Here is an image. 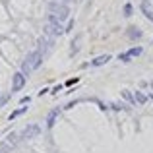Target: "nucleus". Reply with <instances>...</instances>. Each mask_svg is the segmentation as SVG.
Wrapping results in <instances>:
<instances>
[{
  "label": "nucleus",
  "instance_id": "obj_7",
  "mask_svg": "<svg viewBox=\"0 0 153 153\" xmlns=\"http://www.w3.org/2000/svg\"><path fill=\"white\" fill-rule=\"evenodd\" d=\"M52 43H54V37H51V35L41 37V39H39V51H41V52H47L52 47Z\"/></svg>",
  "mask_w": 153,
  "mask_h": 153
},
{
  "label": "nucleus",
  "instance_id": "obj_9",
  "mask_svg": "<svg viewBox=\"0 0 153 153\" xmlns=\"http://www.w3.org/2000/svg\"><path fill=\"white\" fill-rule=\"evenodd\" d=\"M134 97H136V103H138V105H143V103L147 101V95H146V93H142V91H136Z\"/></svg>",
  "mask_w": 153,
  "mask_h": 153
},
{
  "label": "nucleus",
  "instance_id": "obj_16",
  "mask_svg": "<svg viewBox=\"0 0 153 153\" xmlns=\"http://www.w3.org/2000/svg\"><path fill=\"white\" fill-rule=\"evenodd\" d=\"M4 149H10V143H8V142H2V143H0V151H4Z\"/></svg>",
  "mask_w": 153,
  "mask_h": 153
},
{
  "label": "nucleus",
  "instance_id": "obj_12",
  "mask_svg": "<svg viewBox=\"0 0 153 153\" xmlns=\"http://www.w3.org/2000/svg\"><path fill=\"white\" fill-rule=\"evenodd\" d=\"M142 12L146 14V18H149L151 22H153V12L149 10V8H147V4H142Z\"/></svg>",
  "mask_w": 153,
  "mask_h": 153
},
{
  "label": "nucleus",
  "instance_id": "obj_10",
  "mask_svg": "<svg viewBox=\"0 0 153 153\" xmlns=\"http://www.w3.org/2000/svg\"><path fill=\"white\" fill-rule=\"evenodd\" d=\"M122 97H124V101H128L130 105H136V97H134V95H132L128 89H124V91H122Z\"/></svg>",
  "mask_w": 153,
  "mask_h": 153
},
{
  "label": "nucleus",
  "instance_id": "obj_6",
  "mask_svg": "<svg viewBox=\"0 0 153 153\" xmlns=\"http://www.w3.org/2000/svg\"><path fill=\"white\" fill-rule=\"evenodd\" d=\"M142 52H143V49H142V47H134V49H130L128 52H122V54H120L118 58L122 60V62H128V60H130L132 56H140Z\"/></svg>",
  "mask_w": 153,
  "mask_h": 153
},
{
  "label": "nucleus",
  "instance_id": "obj_15",
  "mask_svg": "<svg viewBox=\"0 0 153 153\" xmlns=\"http://www.w3.org/2000/svg\"><path fill=\"white\" fill-rule=\"evenodd\" d=\"M56 114H58V112H51V114H49V126H52V122H54V118H56Z\"/></svg>",
  "mask_w": 153,
  "mask_h": 153
},
{
  "label": "nucleus",
  "instance_id": "obj_1",
  "mask_svg": "<svg viewBox=\"0 0 153 153\" xmlns=\"http://www.w3.org/2000/svg\"><path fill=\"white\" fill-rule=\"evenodd\" d=\"M41 58H43L41 51L29 52V54L25 56V60H23V64H22V72H23V74H29V72L35 70V68H39V66H41Z\"/></svg>",
  "mask_w": 153,
  "mask_h": 153
},
{
  "label": "nucleus",
  "instance_id": "obj_13",
  "mask_svg": "<svg viewBox=\"0 0 153 153\" xmlns=\"http://www.w3.org/2000/svg\"><path fill=\"white\" fill-rule=\"evenodd\" d=\"M25 111H27V107H22V108H18V111H16V112H12V114H10V118L14 120L16 116H19V114H22V112H25Z\"/></svg>",
  "mask_w": 153,
  "mask_h": 153
},
{
  "label": "nucleus",
  "instance_id": "obj_5",
  "mask_svg": "<svg viewBox=\"0 0 153 153\" xmlns=\"http://www.w3.org/2000/svg\"><path fill=\"white\" fill-rule=\"evenodd\" d=\"M23 85H25V74L23 72L14 74V78H12V91H19Z\"/></svg>",
  "mask_w": 153,
  "mask_h": 153
},
{
  "label": "nucleus",
  "instance_id": "obj_11",
  "mask_svg": "<svg viewBox=\"0 0 153 153\" xmlns=\"http://www.w3.org/2000/svg\"><path fill=\"white\" fill-rule=\"evenodd\" d=\"M128 37L130 39H140L142 37V31L136 29V27H130V29H128Z\"/></svg>",
  "mask_w": 153,
  "mask_h": 153
},
{
  "label": "nucleus",
  "instance_id": "obj_4",
  "mask_svg": "<svg viewBox=\"0 0 153 153\" xmlns=\"http://www.w3.org/2000/svg\"><path fill=\"white\" fill-rule=\"evenodd\" d=\"M39 134H41V128H39V124H29V126L23 128L22 138H23V140H31V138H37Z\"/></svg>",
  "mask_w": 153,
  "mask_h": 153
},
{
  "label": "nucleus",
  "instance_id": "obj_3",
  "mask_svg": "<svg viewBox=\"0 0 153 153\" xmlns=\"http://www.w3.org/2000/svg\"><path fill=\"white\" fill-rule=\"evenodd\" d=\"M62 25H60V22H56L52 16H49V22H47L45 25V35H51V37H58L60 33H62Z\"/></svg>",
  "mask_w": 153,
  "mask_h": 153
},
{
  "label": "nucleus",
  "instance_id": "obj_14",
  "mask_svg": "<svg viewBox=\"0 0 153 153\" xmlns=\"http://www.w3.org/2000/svg\"><path fill=\"white\" fill-rule=\"evenodd\" d=\"M124 16H132V4H126V6H124Z\"/></svg>",
  "mask_w": 153,
  "mask_h": 153
},
{
  "label": "nucleus",
  "instance_id": "obj_8",
  "mask_svg": "<svg viewBox=\"0 0 153 153\" xmlns=\"http://www.w3.org/2000/svg\"><path fill=\"white\" fill-rule=\"evenodd\" d=\"M108 60H111V54H103V56L93 58V60H91V64H93V66H101V64H107Z\"/></svg>",
  "mask_w": 153,
  "mask_h": 153
},
{
  "label": "nucleus",
  "instance_id": "obj_18",
  "mask_svg": "<svg viewBox=\"0 0 153 153\" xmlns=\"http://www.w3.org/2000/svg\"><path fill=\"white\" fill-rule=\"evenodd\" d=\"M151 89H153V82H151Z\"/></svg>",
  "mask_w": 153,
  "mask_h": 153
},
{
  "label": "nucleus",
  "instance_id": "obj_17",
  "mask_svg": "<svg viewBox=\"0 0 153 153\" xmlns=\"http://www.w3.org/2000/svg\"><path fill=\"white\" fill-rule=\"evenodd\" d=\"M62 2H74V0H62Z\"/></svg>",
  "mask_w": 153,
  "mask_h": 153
},
{
  "label": "nucleus",
  "instance_id": "obj_2",
  "mask_svg": "<svg viewBox=\"0 0 153 153\" xmlns=\"http://www.w3.org/2000/svg\"><path fill=\"white\" fill-rule=\"evenodd\" d=\"M49 12L51 16L56 19V22H64V19L68 18V6L66 2H60V0H52V2H49Z\"/></svg>",
  "mask_w": 153,
  "mask_h": 153
}]
</instances>
